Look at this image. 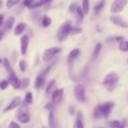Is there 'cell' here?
Listing matches in <instances>:
<instances>
[{
	"label": "cell",
	"mask_w": 128,
	"mask_h": 128,
	"mask_svg": "<svg viewBox=\"0 0 128 128\" xmlns=\"http://www.w3.org/2000/svg\"><path fill=\"white\" fill-rule=\"evenodd\" d=\"M70 28H71V23H70V21H66L65 23H63V24L59 27L58 32H57V39H58L60 42L64 41V40L68 37L69 32H70Z\"/></svg>",
	"instance_id": "1"
},
{
	"label": "cell",
	"mask_w": 128,
	"mask_h": 128,
	"mask_svg": "<svg viewBox=\"0 0 128 128\" xmlns=\"http://www.w3.org/2000/svg\"><path fill=\"white\" fill-rule=\"evenodd\" d=\"M128 3V0H114L110 6V11L113 14H117L123 11L124 7Z\"/></svg>",
	"instance_id": "2"
},
{
	"label": "cell",
	"mask_w": 128,
	"mask_h": 128,
	"mask_svg": "<svg viewBox=\"0 0 128 128\" xmlns=\"http://www.w3.org/2000/svg\"><path fill=\"white\" fill-rule=\"evenodd\" d=\"M61 51V49L59 47H51L46 49L43 52V60L45 62H49L50 60H52L54 58V56H56L59 52Z\"/></svg>",
	"instance_id": "3"
},
{
	"label": "cell",
	"mask_w": 128,
	"mask_h": 128,
	"mask_svg": "<svg viewBox=\"0 0 128 128\" xmlns=\"http://www.w3.org/2000/svg\"><path fill=\"white\" fill-rule=\"evenodd\" d=\"M74 95L75 98L80 102L86 101V95H85V87L82 84H77L74 87Z\"/></svg>",
	"instance_id": "4"
},
{
	"label": "cell",
	"mask_w": 128,
	"mask_h": 128,
	"mask_svg": "<svg viewBox=\"0 0 128 128\" xmlns=\"http://www.w3.org/2000/svg\"><path fill=\"white\" fill-rule=\"evenodd\" d=\"M118 81V75L116 72H109L103 79V85L106 86H112Z\"/></svg>",
	"instance_id": "5"
},
{
	"label": "cell",
	"mask_w": 128,
	"mask_h": 128,
	"mask_svg": "<svg viewBox=\"0 0 128 128\" xmlns=\"http://www.w3.org/2000/svg\"><path fill=\"white\" fill-rule=\"evenodd\" d=\"M63 94H64V89L60 88V89H56L52 92V96H51V100H52V104L53 105H57L59 104L62 99H63Z\"/></svg>",
	"instance_id": "6"
},
{
	"label": "cell",
	"mask_w": 128,
	"mask_h": 128,
	"mask_svg": "<svg viewBox=\"0 0 128 128\" xmlns=\"http://www.w3.org/2000/svg\"><path fill=\"white\" fill-rule=\"evenodd\" d=\"M109 19H110V21H111L113 24H115L116 26H119V27L124 28V29L128 28V23H127L122 17H120V16H115V15H113V16H110Z\"/></svg>",
	"instance_id": "7"
},
{
	"label": "cell",
	"mask_w": 128,
	"mask_h": 128,
	"mask_svg": "<svg viewBox=\"0 0 128 128\" xmlns=\"http://www.w3.org/2000/svg\"><path fill=\"white\" fill-rule=\"evenodd\" d=\"M16 116H17L18 120H19L21 123H28L29 120H30V116H29V114H28V111H27V109L24 108V107H22V108L18 111V113H17Z\"/></svg>",
	"instance_id": "8"
},
{
	"label": "cell",
	"mask_w": 128,
	"mask_h": 128,
	"mask_svg": "<svg viewBox=\"0 0 128 128\" xmlns=\"http://www.w3.org/2000/svg\"><path fill=\"white\" fill-rule=\"evenodd\" d=\"M114 107V102H111V101H108V102H105L103 105H101V109H102V116L103 117H108L109 114L111 113L112 109Z\"/></svg>",
	"instance_id": "9"
},
{
	"label": "cell",
	"mask_w": 128,
	"mask_h": 128,
	"mask_svg": "<svg viewBox=\"0 0 128 128\" xmlns=\"http://www.w3.org/2000/svg\"><path fill=\"white\" fill-rule=\"evenodd\" d=\"M28 45H29V37L28 35H23L20 39V48H21V54L25 55L28 49Z\"/></svg>",
	"instance_id": "10"
},
{
	"label": "cell",
	"mask_w": 128,
	"mask_h": 128,
	"mask_svg": "<svg viewBox=\"0 0 128 128\" xmlns=\"http://www.w3.org/2000/svg\"><path fill=\"white\" fill-rule=\"evenodd\" d=\"M20 104H21V99H20V97H15V98L8 104V106L4 109V112H8V111H10V110H13V109H15L16 107H18Z\"/></svg>",
	"instance_id": "11"
},
{
	"label": "cell",
	"mask_w": 128,
	"mask_h": 128,
	"mask_svg": "<svg viewBox=\"0 0 128 128\" xmlns=\"http://www.w3.org/2000/svg\"><path fill=\"white\" fill-rule=\"evenodd\" d=\"M8 82H9L15 89H18V88L21 86V80H19L15 74L8 76Z\"/></svg>",
	"instance_id": "12"
},
{
	"label": "cell",
	"mask_w": 128,
	"mask_h": 128,
	"mask_svg": "<svg viewBox=\"0 0 128 128\" xmlns=\"http://www.w3.org/2000/svg\"><path fill=\"white\" fill-rule=\"evenodd\" d=\"M73 128H84V123H83V115L81 111H78L77 116H76V120L74 123Z\"/></svg>",
	"instance_id": "13"
},
{
	"label": "cell",
	"mask_w": 128,
	"mask_h": 128,
	"mask_svg": "<svg viewBox=\"0 0 128 128\" xmlns=\"http://www.w3.org/2000/svg\"><path fill=\"white\" fill-rule=\"evenodd\" d=\"M48 123H49V127L50 128H58V125H57V120L54 116V113L53 111L51 110L49 112V116H48Z\"/></svg>",
	"instance_id": "14"
},
{
	"label": "cell",
	"mask_w": 128,
	"mask_h": 128,
	"mask_svg": "<svg viewBox=\"0 0 128 128\" xmlns=\"http://www.w3.org/2000/svg\"><path fill=\"white\" fill-rule=\"evenodd\" d=\"M79 54H80V50H79V49H73V50L68 54V57H67V61H68V63L73 62V61L78 57Z\"/></svg>",
	"instance_id": "15"
},
{
	"label": "cell",
	"mask_w": 128,
	"mask_h": 128,
	"mask_svg": "<svg viewBox=\"0 0 128 128\" xmlns=\"http://www.w3.org/2000/svg\"><path fill=\"white\" fill-rule=\"evenodd\" d=\"M14 23H15V17H13V16L8 17L5 20V22H4V28H5V30H10L13 27Z\"/></svg>",
	"instance_id": "16"
},
{
	"label": "cell",
	"mask_w": 128,
	"mask_h": 128,
	"mask_svg": "<svg viewBox=\"0 0 128 128\" xmlns=\"http://www.w3.org/2000/svg\"><path fill=\"white\" fill-rule=\"evenodd\" d=\"M44 82H45V78H44V75H42V74H39V75L36 77V79H35V83H34V85H35V88H37V89L41 88V87L44 85Z\"/></svg>",
	"instance_id": "17"
},
{
	"label": "cell",
	"mask_w": 128,
	"mask_h": 128,
	"mask_svg": "<svg viewBox=\"0 0 128 128\" xmlns=\"http://www.w3.org/2000/svg\"><path fill=\"white\" fill-rule=\"evenodd\" d=\"M25 28H26V24H25V23H22V22H21V23L17 24L16 27H15V29H14V34H15L16 36L21 35V34L24 32Z\"/></svg>",
	"instance_id": "18"
},
{
	"label": "cell",
	"mask_w": 128,
	"mask_h": 128,
	"mask_svg": "<svg viewBox=\"0 0 128 128\" xmlns=\"http://www.w3.org/2000/svg\"><path fill=\"white\" fill-rule=\"evenodd\" d=\"M2 62H3V65H4L5 69H6V71L8 72V74H9V75H14V74H15V73H14V70L12 69V67H11V65H10V63H9V61H8V59H7V58H4V60H2Z\"/></svg>",
	"instance_id": "19"
},
{
	"label": "cell",
	"mask_w": 128,
	"mask_h": 128,
	"mask_svg": "<svg viewBox=\"0 0 128 128\" xmlns=\"http://www.w3.org/2000/svg\"><path fill=\"white\" fill-rule=\"evenodd\" d=\"M93 117H94L95 119H99V118L103 117V116H102V109H101V105H97V106L95 107L94 112H93Z\"/></svg>",
	"instance_id": "20"
},
{
	"label": "cell",
	"mask_w": 128,
	"mask_h": 128,
	"mask_svg": "<svg viewBox=\"0 0 128 128\" xmlns=\"http://www.w3.org/2000/svg\"><path fill=\"white\" fill-rule=\"evenodd\" d=\"M118 48L122 51V52H126V51H128V41H126V40H121L120 42H119V45H118Z\"/></svg>",
	"instance_id": "21"
},
{
	"label": "cell",
	"mask_w": 128,
	"mask_h": 128,
	"mask_svg": "<svg viewBox=\"0 0 128 128\" xmlns=\"http://www.w3.org/2000/svg\"><path fill=\"white\" fill-rule=\"evenodd\" d=\"M41 24H42V26L43 27H48L50 24H51V18L49 17V16H47V15H44L43 17H42V20H41Z\"/></svg>",
	"instance_id": "22"
},
{
	"label": "cell",
	"mask_w": 128,
	"mask_h": 128,
	"mask_svg": "<svg viewBox=\"0 0 128 128\" xmlns=\"http://www.w3.org/2000/svg\"><path fill=\"white\" fill-rule=\"evenodd\" d=\"M105 6V1L104 0H101V1H99L96 5H95V7H94V12L95 13H99L101 10H102V8Z\"/></svg>",
	"instance_id": "23"
},
{
	"label": "cell",
	"mask_w": 128,
	"mask_h": 128,
	"mask_svg": "<svg viewBox=\"0 0 128 128\" xmlns=\"http://www.w3.org/2000/svg\"><path fill=\"white\" fill-rule=\"evenodd\" d=\"M101 48H102V44H101V43H97L96 46H95V48H94L93 54H92L93 59H95V58L99 55V53H100V51H101Z\"/></svg>",
	"instance_id": "24"
},
{
	"label": "cell",
	"mask_w": 128,
	"mask_h": 128,
	"mask_svg": "<svg viewBox=\"0 0 128 128\" xmlns=\"http://www.w3.org/2000/svg\"><path fill=\"white\" fill-rule=\"evenodd\" d=\"M75 12L77 13V16H78V22H81V21L83 20V18H84V12H83L82 8L79 7V6H77Z\"/></svg>",
	"instance_id": "25"
},
{
	"label": "cell",
	"mask_w": 128,
	"mask_h": 128,
	"mask_svg": "<svg viewBox=\"0 0 128 128\" xmlns=\"http://www.w3.org/2000/svg\"><path fill=\"white\" fill-rule=\"evenodd\" d=\"M54 86H55V80H51V81L49 82V84L47 85V88H46V90H45L46 95H49V94L52 92Z\"/></svg>",
	"instance_id": "26"
},
{
	"label": "cell",
	"mask_w": 128,
	"mask_h": 128,
	"mask_svg": "<svg viewBox=\"0 0 128 128\" xmlns=\"http://www.w3.org/2000/svg\"><path fill=\"white\" fill-rule=\"evenodd\" d=\"M19 2H20V0H7L6 1V8L10 9V8L16 6Z\"/></svg>",
	"instance_id": "27"
},
{
	"label": "cell",
	"mask_w": 128,
	"mask_h": 128,
	"mask_svg": "<svg viewBox=\"0 0 128 128\" xmlns=\"http://www.w3.org/2000/svg\"><path fill=\"white\" fill-rule=\"evenodd\" d=\"M89 0H83L82 2V10L84 12V14H87L89 12Z\"/></svg>",
	"instance_id": "28"
},
{
	"label": "cell",
	"mask_w": 128,
	"mask_h": 128,
	"mask_svg": "<svg viewBox=\"0 0 128 128\" xmlns=\"http://www.w3.org/2000/svg\"><path fill=\"white\" fill-rule=\"evenodd\" d=\"M25 103L26 104H32L33 103V95L31 92H27L25 94Z\"/></svg>",
	"instance_id": "29"
},
{
	"label": "cell",
	"mask_w": 128,
	"mask_h": 128,
	"mask_svg": "<svg viewBox=\"0 0 128 128\" xmlns=\"http://www.w3.org/2000/svg\"><path fill=\"white\" fill-rule=\"evenodd\" d=\"M82 32V29L81 28H78V27H72L70 28V32L69 34H72V35H75V34H79Z\"/></svg>",
	"instance_id": "30"
},
{
	"label": "cell",
	"mask_w": 128,
	"mask_h": 128,
	"mask_svg": "<svg viewBox=\"0 0 128 128\" xmlns=\"http://www.w3.org/2000/svg\"><path fill=\"white\" fill-rule=\"evenodd\" d=\"M34 2H35V0H24L23 1V5H24V7H27L29 9H32V6H33Z\"/></svg>",
	"instance_id": "31"
},
{
	"label": "cell",
	"mask_w": 128,
	"mask_h": 128,
	"mask_svg": "<svg viewBox=\"0 0 128 128\" xmlns=\"http://www.w3.org/2000/svg\"><path fill=\"white\" fill-rule=\"evenodd\" d=\"M119 125H120V122L118 120H112V121L108 122V126L110 128H117Z\"/></svg>",
	"instance_id": "32"
},
{
	"label": "cell",
	"mask_w": 128,
	"mask_h": 128,
	"mask_svg": "<svg viewBox=\"0 0 128 128\" xmlns=\"http://www.w3.org/2000/svg\"><path fill=\"white\" fill-rule=\"evenodd\" d=\"M55 63H56V60H54V61H53V62H52L51 64H49V66H48V67H46V69H45V70H44V71H43V72H42L41 74H42V75H44V76H45L46 74H48V73L50 72L51 68H52V67L54 66V64H55Z\"/></svg>",
	"instance_id": "33"
},
{
	"label": "cell",
	"mask_w": 128,
	"mask_h": 128,
	"mask_svg": "<svg viewBox=\"0 0 128 128\" xmlns=\"http://www.w3.org/2000/svg\"><path fill=\"white\" fill-rule=\"evenodd\" d=\"M8 84H9V82H8L7 80H2V81L0 82V89H1V90H5V89L8 87Z\"/></svg>",
	"instance_id": "34"
},
{
	"label": "cell",
	"mask_w": 128,
	"mask_h": 128,
	"mask_svg": "<svg viewBox=\"0 0 128 128\" xmlns=\"http://www.w3.org/2000/svg\"><path fill=\"white\" fill-rule=\"evenodd\" d=\"M26 62L24 61V60H20V62H19V68H20V70L22 71V72H24L25 70H26Z\"/></svg>",
	"instance_id": "35"
},
{
	"label": "cell",
	"mask_w": 128,
	"mask_h": 128,
	"mask_svg": "<svg viewBox=\"0 0 128 128\" xmlns=\"http://www.w3.org/2000/svg\"><path fill=\"white\" fill-rule=\"evenodd\" d=\"M76 8H77V5L75 3H72L70 6H69V11L70 12H75L76 11Z\"/></svg>",
	"instance_id": "36"
},
{
	"label": "cell",
	"mask_w": 128,
	"mask_h": 128,
	"mask_svg": "<svg viewBox=\"0 0 128 128\" xmlns=\"http://www.w3.org/2000/svg\"><path fill=\"white\" fill-rule=\"evenodd\" d=\"M9 128H20V126L17 123H15V122H11L9 124Z\"/></svg>",
	"instance_id": "37"
},
{
	"label": "cell",
	"mask_w": 128,
	"mask_h": 128,
	"mask_svg": "<svg viewBox=\"0 0 128 128\" xmlns=\"http://www.w3.org/2000/svg\"><path fill=\"white\" fill-rule=\"evenodd\" d=\"M117 128H126V120H123V121L120 123V125H119Z\"/></svg>",
	"instance_id": "38"
},
{
	"label": "cell",
	"mask_w": 128,
	"mask_h": 128,
	"mask_svg": "<svg viewBox=\"0 0 128 128\" xmlns=\"http://www.w3.org/2000/svg\"><path fill=\"white\" fill-rule=\"evenodd\" d=\"M3 22H4V15L3 14H0V27L2 26Z\"/></svg>",
	"instance_id": "39"
},
{
	"label": "cell",
	"mask_w": 128,
	"mask_h": 128,
	"mask_svg": "<svg viewBox=\"0 0 128 128\" xmlns=\"http://www.w3.org/2000/svg\"><path fill=\"white\" fill-rule=\"evenodd\" d=\"M52 107H53V106H52V104H51V103H48L47 105H45V109H49L50 111L52 110Z\"/></svg>",
	"instance_id": "40"
},
{
	"label": "cell",
	"mask_w": 128,
	"mask_h": 128,
	"mask_svg": "<svg viewBox=\"0 0 128 128\" xmlns=\"http://www.w3.org/2000/svg\"><path fill=\"white\" fill-rule=\"evenodd\" d=\"M123 39H124V38H123L122 36H118V37H115V40H116V41H119V42H120L121 40H123Z\"/></svg>",
	"instance_id": "41"
},
{
	"label": "cell",
	"mask_w": 128,
	"mask_h": 128,
	"mask_svg": "<svg viewBox=\"0 0 128 128\" xmlns=\"http://www.w3.org/2000/svg\"><path fill=\"white\" fill-rule=\"evenodd\" d=\"M3 35H4V32H3L2 30H0V41L2 40V37H3Z\"/></svg>",
	"instance_id": "42"
},
{
	"label": "cell",
	"mask_w": 128,
	"mask_h": 128,
	"mask_svg": "<svg viewBox=\"0 0 128 128\" xmlns=\"http://www.w3.org/2000/svg\"><path fill=\"white\" fill-rule=\"evenodd\" d=\"M73 111H74V107H70V114H71V115H72V114H74V112H73Z\"/></svg>",
	"instance_id": "43"
},
{
	"label": "cell",
	"mask_w": 128,
	"mask_h": 128,
	"mask_svg": "<svg viewBox=\"0 0 128 128\" xmlns=\"http://www.w3.org/2000/svg\"><path fill=\"white\" fill-rule=\"evenodd\" d=\"M2 7H3V1H2V0H0V10L2 9Z\"/></svg>",
	"instance_id": "44"
},
{
	"label": "cell",
	"mask_w": 128,
	"mask_h": 128,
	"mask_svg": "<svg viewBox=\"0 0 128 128\" xmlns=\"http://www.w3.org/2000/svg\"><path fill=\"white\" fill-rule=\"evenodd\" d=\"M1 62H2V59H0V63H1Z\"/></svg>",
	"instance_id": "45"
},
{
	"label": "cell",
	"mask_w": 128,
	"mask_h": 128,
	"mask_svg": "<svg viewBox=\"0 0 128 128\" xmlns=\"http://www.w3.org/2000/svg\"><path fill=\"white\" fill-rule=\"evenodd\" d=\"M42 128H46V127H44V126H43V127H42Z\"/></svg>",
	"instance_id": "46"
},
{
	"label": "cell",
	"mask_w": 128,
	"mask_h": 128,
	"mask_svg": "<svg viewBox=\"0 0 128 128\" xmlns=\"http://www.w3.org/2000/svg\"><path fill=\"white\" fill-rule=\"evenodd\" d=\"M98 128H101V127H98Z\"/></svg>",
	"instance_id": "47"
}]
</instances>
